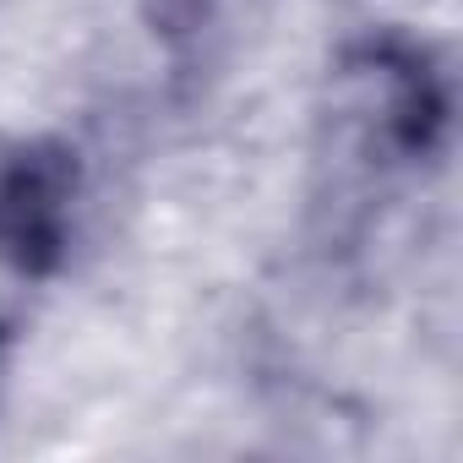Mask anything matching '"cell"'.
<instances>
[{
    "label": "cell",
    "mask_w": 463,
    "mask_h": 463,
    "mask_svg": "<svg viewBox=\"0 0 463 463\" xmlns=\"http://www.w3.org/2000/svg\"><path fill=\"white\" fill-rule=\"evenodd\" d=\"M77 196L71 147L33 137L0 153V262L17 273H50L66 251Z\"/></svg>",
    "instance_id": "obj_1"
},
{
    "label": "cell",
    "mask_w": 463,
    "mask_h": 463,
    "mask_svg": "<svg viewBox=\"0 0 463 463\" xmlns=\"http://www.w3.org/2000/svg\"><path fill=\"white\" fill-rule=\"evenodd\" d=\"M147 17H153L164 33H191V28H202V17H207V0H147Z\"/></svg>",
    "instance_id": "obj_2"
}]
</instances>
